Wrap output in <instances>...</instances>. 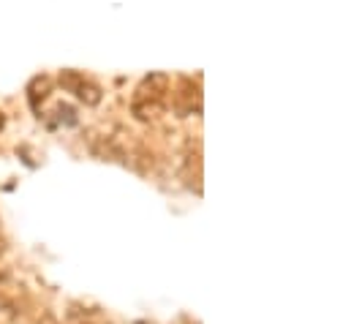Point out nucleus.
Masks as SVG:
<instances>
[{
	"instance_id": "7",
	"label": "nucleus",
	"mask_w": 351,
	"mask_h": 324,
	"mask_svg": "<svg viewBox=\"0 0 351 324\" xmlns=\"http://www.w3.org/2000/svg\"><path fill=\"white\" fill-rule=\"evenodd\" d=\"M33 324H60V322H58V319H55L49 311H44V314H41V316H38V319H36Z\"/></svg>"
},
{
	"instance_id": "2",
	"label": "nucleus",
	"mask_w": 351,
	"mask_h": 324,
	"mask_svg": "<svg viewBox=\"0 0 351 324\" xmlns=\"http://www.w3.org/2000/svg\"><path fill=\"white\" fill-rule=\"evenodd\" d=\"M60 84L69 90V93H74L80 101H85L90 106H95L98 101H101V87L95 84V82H90L85 74H80V71H60Z\"/></svg>"
},
{
	"instance_id": "6",
	"label": "nucleus",
	"mask_w": 351,
	"mask_h": 324,
	"mask_svg": "<svg viewBox=\"0 0 351 324\" xmlns=\"http://www.w3.org/2000/svg\"><path fill=\"white\" fill-rule=\"evenodd\" d=\"M69 322L71 324H104V316H101L98 311H88V308H82V311L71 308V311H69Z\"/></svg>"
},
{
	"instance_id": "1",
	"label": "nucleus",
	"mask_w": 351,
	"mask_h": 324,
	"mask_svg": "<svg viewBox=\"0 0 351 324\" xmlns=\"http://www.w3.org/2000/svg\"><path fill=\"white\" fill-rule=\"evenodd\" d=\"M167 95H169V77L167 74H150L139 82V87L134 90L131 98V112L139 120H153L164 112L167 106Z\"/></svg>"
},
{
	"instance_id": "4",
	"label": "nucleus",
	"mask_w": 351,
	"mask_h": 324,
	"mask_svg": "<svg viewBox=\"0 0 351 324\" xmlns=\"http://www.w3.org/2000/svg\"><path fill=\"white\" fill-rule=\"evenodd\" d=\"M22 303H25V292H22V286H19L11 275H0V311L19 314Z\"/></svg>"
},
{
	"instance_id": "3",
	"label": "nucleus",
	"mask_w": 351,
	"mask_h": 324,
	"mask_svg": "<svg viewBox=\"0 0 351 324\" xmlns=\"http://www.w3.org/2000/svg\"><path fill=\"white\" fill-rule=\"evenodd\" d=\"M172 98H175V109L180 112V117H188L202 109V95L191 80H180V93H172Z\"/></svg>"
},
{
	"instance_id": "8",
	"label": "nucleus",
	"mask_w": 351,
	"mask_h": 324,
	"mask_svg": "<svg viewBox=\"0 0 351 324\" xmlns=\"http://www.w3.org/2000/svg\"><path fill=\"white\" fill-rule=\"evenodd\" d=\"M0 123H3V120H0Z\"/></svg>"
},
{
	"instance_id": "5",
	"label": "nucleus",
	"mask_w": 351,
	"mask_h": 324,
	"mask_svg": "<svg viewBox=\"0 0 351 324\" xmlns=\"http://www.w3.org/2000/svg\"><path fill=\"white\" fill-rule=\"evenodd\" d=\"M77 123H80L77 112H74L69 104H58V106H55V120H49L47 126H49V128H58V126H77Z\"/></svg>"
}]
</instances>
